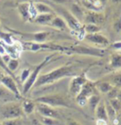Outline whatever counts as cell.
Here are the masks:
<instances>
[{
  "mask_svg": "<svg viewBox=\"0 0 121 125\" xmlns=\"http://www.w3.org/2000/svg\"><path fill=\"white\" fill-rule=\"evenodd\" d=\"M75 75V69L73 65H65L60 67L53 70V71L48 72L45 74H40L35 81L33 88H40L42 86H45L48 84H51L58 80L63 79V78L72 76Z\"/></svg>",
  "mask_w": 121,
  "mask_h": 125,
  "instance_id": "cell-1",
  "label": "cell"
},
{
  "mask_svg": "<svg viewBox=\"0 0 121 125\" xmlns=\"http://www.w3.org/2000/svg\"><path fill=\"white\" fill-rule=\"evenodd\" d=\"M35 103L47 104L53 108H73L66 97L59 94H50L39 96L34 99Z\"/></svg>",
  "mask_w": 121,
  "mask_h": 125,
  "instance_id": "cell-2",
  "label": "cell"
},
{
  "mask_svg": "<svg viewBox=\"0 0 121 125\" xmlns=\"http://www.w3.org/2000/svg\"><path fill=\"white\" fill-rule=\"evenodd\" d=\"M24 116L22 104L17 101L8 102L0 105V118L2 120L23 118Z\"/></svg>",
  "mask_w": 121,
  "mask_h": 125,
  "instance_id": "cell-3",
  "label": "cell"
},
{
  "mask_svg": "<svg viewBox=\"0 0 121 125\" xmlns=\"http://www.w3.org/2000/svg\"><path fill=\"white\" fill-rule=\"evenodd\" d=\"M54 57V54L49 55V56H46L40 64H38L35 67V69H34L33 71H31V75H30V76L28 77V79H27L26 81H25V83L22 84V95L26 94L31 89H33L34 84H35V81L37 80L38 77H39V75H40V72H41L42 69H43L45 65H47L48 63L50 62Z\"/></svg>",
  "mask_w": 121,
  "mask_h": 125,
  "instance_id": "cell-4",
  "label": "cell"
},
{
  "mask_svg": "<svg viewBox=\"0 0 121 125\" xmlns=\"http://www.w3.org/2000/svg\"><path fill=\"white\" fill-rule=\"evenodd\" d=\"M24 50L31 51V52H40V51H54V52H64L65 46L55 45V44H45V43H35V42H26L21 45Z\"/></svg>",
  "mask_w": 121,
  "mask_h": 125,
  "instance_id": "cell-5",
  "label": "cell"
},
{
  "mask_svg": "<svg viewBox=\"0 0 121 125\" xmlns=\"http://www.w3.org/2000/svg\"><path fill=\"white\" fill-rule=\"evenodd\" d=\"M0 84H2L8 90H10L12 94L17 97L18 99L22 98V94L21 90H19L18 83L16 79L12 76L8 75L3 71H0Z\"/></svg>",
  "mask_w": 121,
  "mask_h": 125,
  "instance_id": "cell-6",
  "label": "cell"
},
{
  "mask_svg": "<svg viewBox=\"0 0 121 125\" xmlns=\"http://www.w3.org/2000/svg\"><path fill=\"white\" fill-rule=\"evenodd\" d=\"M65 53L70 54H79V55H86V56H92L101 57L105 55V52L99 48H93V47H86L83 46H73L70 47L65 46Z\"/></svg>",
  "mask_w": 121,
  "mask_h": 125,
  "instance_id": "cell-7",
  "label": "cell"
},
{
  "mask_svg": "<svg viewBox=\"0 0 121 125\" xmlns=\"http://www.w3.org/2000/svg\"><path fill=\"white\" fill-rule=\"evenodd\" d=\"M95 84H93L89 80L86 83H85L78 94L75 97L78 104L81 107L85 106L87 104V99H89V97L95 94Z\"/></svg>",
  "mask_w": 121,
  "mask_h": 125,
  "instance_id": "cell-8",
  "label": "cell"
},
{
  "mask_svg": "<svg viewBox=\"0 0 121 125\" xmlns=\"http://www.w3.org/2000/svg\"><path fill=\"white\" fill-rule=\"evenodd\" d=\"M18 36H20L22 40L28 42H35V43H44L48 39L50 32L48 31H39L35 33H26L22 31H15Z\"/></svg>",
  "mask_w": 121,
  "mask_h": 125,
  "instance_id": "cell-9",
  "label": "cell"
},
{
  "mask_svg": "<svg viewBox=\"0 0 121 125\" xmlns=\"http://www.w3.org/2000/svg\"><path fill=\"white\" fill-rule=\"evenodd\" d=\"M35 111L37 112L39 115L43 116V117L57 118V119H59V120L61 119V114L59 113L58 110L55 109V108L49 106L47 104L36 103Z\"/></svg>",
  "mask_w": 121,
  "mask_h": 125,
  "instance_id": "cell-10",
  "label": "cell"
},
{
  "mask_svg": "<svg viewBox=\"0 0 121 125\" xmlns=\"http://www.w3.org/2000/svg\"><path fill=\"white\" fill-rule=\"evenodd\" d=\"M88 81L85 75H80L78 76H75L71 80L69 84V93L72 96L76 97L82 90V86L84 85L85 83Z\"/></svg>",
  "mask_w": 121,
  "mask_h": 125,
  "instance_id": "cell-11",
  "label": "cell"
},
{
  "mask_svg": "<svg viewBox=\"0 0 121 125\" xmlns=\"http://www.w3.org/2000/svg\"><path fill=\"white\" fill-rule=\"evenodd\" d=\"M59 12H60V13L63 15V18L65 19L64 21L66 22L67 25L70 28H72L73 30H75L77 31L80 30L81 24H80L79 21H78L71 12H69V11H67V10H65V9H63V8H60Z\"/></svg>",
  "mask_w": 121,
  "mask_h": 125,
  "instance_id": "cell-12",
  "label": "cell"
},
{
  "mask_svg": "<svg viewBox=\"0 0 121 125\" xmlns=\"http://www.w3.org/2000/svg\"><path fill=\"white\" fill-rule=\"evenodd\" d=\"M86 39L88 42L94 43L95 45H101L106 46L109 45V40L105 36L99 34V33H93V34H87L86 36Z\"/></svg>",
  "mask_w": 121,
  "mask_h": 125,
  "instance_id": "cell-13",
  "label": "cell"
},
{
  "mask_svg": "<svg viewBox=\"0 0 121 125\" xmlns=\"http://www.w3.org/2000/svg\"><path fill=\"white\" fill-rule=\"evenodd\" d=\"M17 97L14 94H12L10 90L7 88L0 84V103L5 104L8 102H12V101L17 100Z\"/></svg>",
  "mask_w": 121,
  "mask_h": 125,
  "instance_id": "cell-14",
  "label": "cell"
},
{
  "mask_svg": "<svg viewBox=\"0 0 121 125\" xmlns=\"http://www.w3.org/2000/svg\"><path fill=\"white\" fill-rule=\"evenodd\" d=\"M21 104H22V109L25 116L31 115V114H32L35 111L36 103L34 101V99H24L22 100V102L21 103Z\"/></svg>",
  "mask_w": 121,
  "mask_h": 125,
  "instance_id": "cell-15",
  "label": "cell"
},
{
  "mask_svg": "<svg viewBox=\"0 0 121 125\" xmlns=\"http://www.w3.org/2000/svg\"><path fill=\"white\" fill-rule=\"evenodd\" d=\"M94 113L95 114V117L97 118V119H103L107 122L109 121V118H108L107 113H106V109H105V101L101 100V102L97 105Z\"/></svg>",
  "mask_w": 121,
  "mask_h": 125,
  "instance_id": "cell-16",
  "label": "cell"
},
{
  "mask_svg": "<svg viewBox=\"0 0 121 125\" xmlns=\"http://www.w3.org/2000/svg\"><path fill=\"white\" fill-rule=\"evenodd\" d=\"M54 18V13H41L38 15L34 18V22L37 24L44 25L50 23L53 18Z\"/></svg>",
  "mask_w": 121,
  "mask_h": 125,
  "instance_id": "cell-17",
  "label": "cell"
},
{
  "mask_svg": "<svg viewBox=\"0 0 121 125\" xmlns=\"http://www.w3.org/2000/svg\"><path fill=\"white\" fill-rule=\"evenodd\" d=\"M95 90H98L100 93L106 94L110 90H111V89L113 88L114 86L112 85L109 81L105 80V81H99V82H97V83H95Z\"/></svg>",
  "mask_w": 121,
  "mask_h": 125,
  "instance_id": "cell-18",
  "label": "cell"
},
{
  "mask_svg": "<svg viewBox=\"0 0 121 125\" xmlns=\"http://www.w3.org/2000/svg\"><path fill=\"white\" fill-rule=\"evenodd\" d=\"M37 122H39L42 125H63V124L59 119L48 117H43L39 115L37 119Z\"/></svg>",
  "mask_w": 121,
  "mask_h": 125,
  "instance_id": "cell-19",
  "label": "cell"
},
{
  "mask_svg": "<svg viewBox=\"0 0 121 125\" xmlns=\"http://www.w3.org/2000/svg\"><path fill=\"white\" fill-rule=\"evenodd\" d=\"M35 8L38 14H41V13H54V9L51 8L47 4L44 3H39L36 2L35 3H34Z\"/></svg>",
  "mask_w": 121,
  "mask_h": 125,
  "instance_id": "cell-20",
  "label": "cell"
},
{
  "mask_svg": "<svg viewBox=\"0 0 121 125\" xmlns=\"http://www.w3.org/2000/svg\"><path fill=\"white\" fill-rule=\"evenodd\" d=\"M29 8H30L29 3H20L18 5V11L20 12V15L22 16V18L24 21L29 20L30 18H31V16H30V12H29Z\"/></svg>",
  "mask_w": 121,
  "mask_h": 125,
  "instance_id": "cell-21",
  "label": "cell"
},
{
  "mask_svg": "<svg viewBox=\"0 0 121 125\" xmlns=\"http://www.w3.org/2000/svg\"><path fill=\"white\" fill-rule=\"evenodd\" d=\"M50 26L59 29V30H66L67 29L66 22L64 21V19H63L60 17H55L53 18V20L50 22Z\"/></svg>",
  "mask_w": 121,
  "mask_h": 125,
  "instance_id": "cell-22",
  "label": "cell"
},
{
  "mask_svg": "<svg viewBox=\"0 0 121 125\" xmlns=\"http://www.w3.org/2000/svg\"><path fill=\"white\" fill-rule=\"evenodd\" d=\"M110 65L115 70L121 68V55L119 53L112 54L110 56Z\"/></svg>",
  "mask_w": 121,
  "mask_h": 125,
  "instance_id": "cell-23",
  "label": "cell"
},
{
  "mask_svg": "<svg viewBox=\"0 0 121 125\" xmlns=\"http://www.w3.org/2000/svg\"><path fill=\"white\" fill-rule=\"evenodd\" d=\"M101 102V98L98 94H93L91 97H89V99H87V103L89 104L91 110L94 113L95 109H96L97 105L99 104V103Z\"/></svg>",
  "mask_w": 121,
  "mask_h": 125,
  "instance_id": "cell-24",
  "label": "cell"
},
{
  "mask_svg": "<svg viewBox=\"0 0 121 125\" xmlns=\"http://www.w3.org/2000/svg\"><path fill=\"white\" fill-rule=\"evenodd\" d=\"M19 65H20V62H19L18 59L11 58L10 61L7 63V67L11 73L14 74V72L18 69Z\"/></svg>",
  "mask_w": 121,
  "mask_h": 125,
  "instance_id": "cell-25",
  "label": "cell"
},
{
  "mask_svg": "<svg viewBox=\"0 0 121 125\" xmlns=\"http://www.w3.org/2000/svg\"><path fill=\"white\" fill-rule=\"evenodd\" d=\"M109 81L114 87L121 89V73H117L114 75L110 80H106Z\"/></svg>",
  "mask_w": 121,
  "mask_h": 125,
  "instance_id": "cell-26",
  "label": "cell"
},
{
  "mask_svg": "<svg viewBox=\"0 0 121 125\" xmlns=\"http://www.w3.org/2000/svg\"><path fill=\"white\" fill-rule=\"evenodd\" d=\"M105 109H106L108 118H109V120L110 122H112L114 118H115L116 115H117V113H116L115 110H114L113 108L110 106L109 101H105Z\"/></svg>",
  "mask_w": 121,
  "mask_h": 125,
  "instance_id": "cell-27",
  "label": "cell"
},
{
  "mask_svg": "<svg viewBox=\"0 0 121 125\" xmlns=\"http://www.w3.org/2000/svg\"><path fill=\"white\" fill-rule=\"evenodd\" d=\"M71 12H72V14H73L78 21L83 18V12H82V9L80 8L79 6L77 5V4H73V5H72Z\"/></svg>",
  "mask_w": 121,
  "mask_h": 125,
  "instance_id": "cell-28",
  "label": "cell"
},
{
  "mask_svg": "<svg viewBox=\"0 0 121 125\" xmlns=\"http://www.w3.org/2000/svg\"><path fill=\"white\" fill-rule=\"evenodd\" d=\"M102 19L100 18V16L96 13H89L86 18V22H88V24H96L99 22H101Z\"/></svg>",
  "mask_w": 121,
  "mask_h": 125,
  "instance_id": "cell-29",
  "label": "cell"
},
{
  "mask_svg": "<svg viewBox=\"0 0 121 125\" xmlns=\"http://www.w3.org/2000/svg\"><path fill=\"white\" fill-rule=\"evenodd\" d=\"M23 124H24L23 118L2 120V124L3 125H23Z\"/></svg>",
  "mask_w": 121,
  "mask_h": 125,
  "instance_id": "cell-30",
  "label": "cell"
},
{
  "mask_svg": "<svg viewBox=\"0 0 121 125\" xmlns=\"http://www.w3.org/2000/svg\"><path fill=\"white\" fill-rule=\"evenodd\" d=\"M0 38H1L7 45H12V44H14L13 39H12V36L10 35L9 33L0 31Z\"/></svg>",
  "mask_w": 121,
  "mask_h": 125,
  "instance_id": "cell-31",
  "label": "cell"
},
{
  "mask_svg": "<svg viewBox=\"0 0 121 125\" xmlns=\"http://www.w3.org/2000/svg\"><path fill=\"white\" fill-rule=\"evenodd\" d=\"M108 101H109L110 106H111L114 110H115L116 113L121 111V102L120 100H118V99L115 98V99H109Z\"/></svg>",
  "mask_w": 121,
  "mask_h": 125,
  "instance_id": "cell-32",
  "label": "cell"
},
{
  "mask_svg": "<svg viewBox=\"0 0 121 125\" xmlns=\"http://www.w3.org/2000/svg\"><path fill=\"white\" fill-rule=\"evenodd\" d=\"M85 31L88 34H93V33H97L100 30V27L95 24H87L85 27Z\"/></svg>",
  "mask_w": 121,
  "mask_h": 125,
  "instance_id": "cell-33",
  "label": "cell"
},
{
  "mask_svg": "<svg viewBox=\"0 0 121 125\" xmlns=\"http://www.w3.org/2000/svg\"><path fill=\"white\" fill-rule=\"evenodd\" d=\"M31 71L30 69H23L22 72H21V75H20V82L22 83V84L25 83V81L28 79V77L31 75Z\"/></svg>",
  "mask_w": 121,
  "mask_h": 125,
  "instance_id": "cell-34",
  "label": "cell"
},
{
  "mask_svg": "<svg viewBox=\"0 0 121 125\" xmlns=\"http://www.w3.org/2000/svg\"><path fill=\"white\" fill-rule=\"evenodd\" d=\"M119 90H120V89H118V88H116V87H113V88H112L111 90H110L109 92H108L107 94H106L108 99H115L116 97H117Z\"/></svg>",
  "mask_w": 121,
  "mask_h": 125,
  "instance_id": "cell-35",
  "label": "cell"
},
{
  "mask_svg": "<svg viewBox=\"0 0 121 125\" xmlns=\"http://www.w3.org/2000/svg\"><path fill=\"white\" fill-rule=\"evenodd\" d=\"M29 12H30V16H31V18H35V17L38 15L36 10H35V6H34V4H32V3H30Z\"/></svg>",
  "mask_w": 121,
  "mask_h": 125,
  "instance_id": "cell-36",
  "label": "cell"
},
{
  "mask_svg": "<svg viewBox=\"0 0 121 125\" xmlns=\"http://www.w3.org/2000/svg\"><path fill=\"white\" fill-rule=\"evenodd\" d=\"M65 125H82V124L78 121H77V120L73 119V118H69V119H67Z\"/></svg>",
  "mask_w": 121,
  "mask_h": 125,
  "instance_id": "cell-37",
  "label": "cell"
},
{
  "mask_svg": "<svg viewBox=\"0 0 121 125\" xmlns=\"http://www.w3.org/2000/svg\"><path fill=\"white\" fill-rule=\"evenodd\" d=\"M114 31H117L118 33L121 32V19L115 22V24H114Z\"/></svg>",
  "mask_w": 121,
  "mask_h": 125,
  "instance_id": "cell-38",
  "label": "cell"
},
{
  "mask_svg": "<svg viewBox=\"0 0 121 125\" xmlns=\"http://www.w3.org/2000/svg\"><path fill=\"white\" fill-rule=\"evenodd\" d=\"M95 124L96 125H108V122L105 121V120H103V119H96Z\"/></svg>",
  "mask_w": 121,
  "mask_h": 125,
  "instance_id": "cell-39",
  "label": "cell"
},
{
  "mask_svg": "<svg viewBox=\"0 0 121 125\" xmlns=\"http://www.w3.org/2000/svg\"><path fill=\"white\" fill-rule=\"evenodd\" d=\"M113 47L115 49H121V42H116L113 44Z\"/></svg>",
  "mask_w": 121,
  "mask_h": 125,
  "instance_id": "cell-40",
  "label": "cell"
},
{
  "mask_svg": "<svg viewBox=\"0 0 121 125\" xmlns=\"http://www.w3.org/2000/svg\"><path fill=\"white\" fill-rule=\"evenodd\" d=\"M51 1L54 2V3H66L68 0H51Z\"/></svg>",
  "mask_w": 121,
  "mask_h": 125,
  "instance_id": "cell-41",
  "label": "cell"
},
{
  "mask_svg": "<svg viewBox=\"0 0 121 125\" xmlns=\"http://www.w3.org/2000/svg\"><path fill=\"white\" fill-rule=\"evenodd\" d=\"M116 99H118V100H120L121 102V89L119 90V92H118V94H117V97H116Z\"/></svg>",
  "mask_w": 121,
  "mask_h": 125,
  "instance_id": "cell-42",
  "label": "cell"
},
{
  "mask_svg": "<svg viewBox=\"0 0 121 125\" xmlns=\"http://www.w3.org/2000/svg\"><path fill=\"white\" fill-rule=\"evenodd\" d=\"M29 1H30V0H17V2L19 3V4H20V3H28Z\"/></svg>",
  "mask_w": 121,
  "mask_h": 125,
  "instance_id": "cell-43",
  "label": "cell"
},
{
  "mask_svg": "<svg viewBox=\"0 0 121 125\" xmlns=\"http://www.w3.org/2000/svg\"><path fill=\"white\" fill-rule=\"evenodd\" d=\"M111 2H113L114 3H119L121 2V0H111Z\"/></svg>",
  "mask_w": 121,
  "mask_h": 125,
  "instance_id": "cell-44",
  "label": "cell"
},
{
  "mask_svg": "<svg viewBox=\"0 0 121 125\" xmlns=\"http://www.w3.org/2000/svg\"><path fill=\"white\" fill-rule=\"evenodd\" d=\"M106 1H107V0H99V2H101V3H105Z\"/></svg>",
  "mask_w": 121,
  "mask_h": 125,
  "instance_id": "cell-45",
  "label": "cell"
},
{
  "mask_svg": "<svg viewBox=\"0 0 121 125\" xmlns=\"http://www.w3.org/2000/svg\"><path fill=\"white\" fill-rule=\"evenodd\" d=\"M1 48H2V49H3V52H6L5 49H3V48H4L3 46H0V49H1ZM0 52H1V51H0Z\"/></svg>",
  "mask_w": 121,
  "mask_h": 125,
  "instance_id": "cell-46",
  "label": "cell"
},
{
  "mask_svg": "<svg viewBox=\"0 0 121 125\" xmlns=\"http://www.w3.org/2000/svg\"><path fill=\"white\" fill-rule=\"evenodd\" d=\"M35 125H42V124H40L39 122H37V121H36V123H35Z\"/></svg>",
  "mask_w": 121,
  "mask_h": 125,
  "instance_id": "cell-47",
  "label": "cell"
},
{
  "mask_svg": "<svg viewBox=\"0 0 121 125\" xmlns=\"http://www.w3.org/2000/svg\"><path fill=\"white\" fill-rule=\"evenodd\" d=\"M32 2H37V1H39V0H31Z\"/></svg>",
  "mask_w": 121,
  "mask_h": 125,
  "instance_id": "cell-48",
  "label": "cell"
},
{
  "mask_svg": "<svg viewBox=\"0 0 121 125\" xmlns=\"http://www.w3.org/2000/svg\"><path fill=\"white\" fill-rule=\"evenodd\" d=\"M0 125H3V124H2V121H1V120H0Z\"/></svg>",
  "mask_w": 121,
  "mask_h": 125,
  "instance_id": "cell-49",
  "label": "cell"
}]
</instances>
